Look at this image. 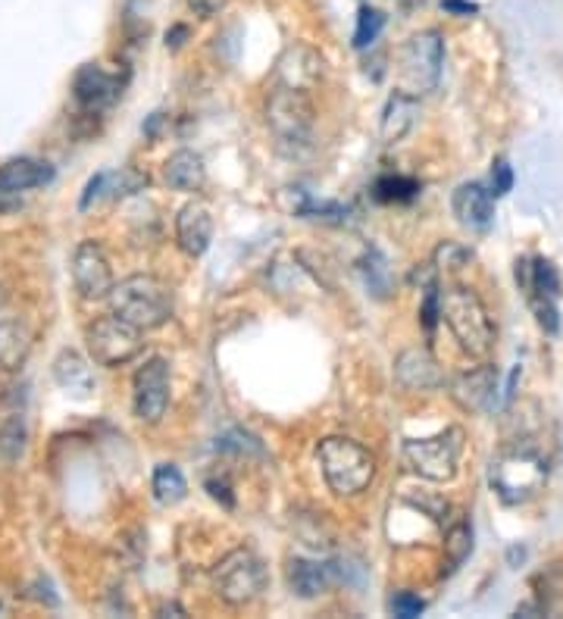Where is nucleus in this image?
<instances>
[{
	"instance_id": "f257e3e1",
	"label": "nucleus",
	"mask_w": 563,
	"mask_h": 619,
	"mask_svg": "<svg viewBox=\"0 0 563 619\" xmlns=\"http://www.w3.org/2000/svg\"><path fill=\"white\" fill-rule=\"evenodd\" d=\"M316 460L329 492L338 497L363 495L376 479V454L354 438L329 435L316 445Z\"/></svg>"
},
{
	"instance_id": "f03ea898",
	"label": "nucleus",
	"mask_w": 563,
	"mask_h": 619,
	"mask_svg": "<svg viewBox=\"0 0 563 619\" xmlns=\"http://www.w3.org/2000/svg\"><path fill=\"white\" fill-rule=\"evenodd\" d=\"M441 320L448 322L454 342L461 345L463 354L473 360H483L495 347V322L488 317L486 304L476 292L463 285H448L441 292Z\"/></svg>"
},
{
	"instance_id": "7ed1b4c3",
	"label": "nucleus",
	"mask_w": 563,
	"mask_h": 619,
	"mask_svg": "<svg viewBox=\"0 0 563 619\" xmlns=\"http://www.w3.org/2000/svg\"><path fill=\"white\" fill-rule=\"evenodd\" d=\"M110 310L141 332L160 329L173 317V292L154 275H128L110 292Z\"/></svg>"
},
{
	"instance_id": "20e7f679",
	"label": "nucleus",
	"mask_w": 563,
	"mask_h": 619,
	"mask_svg": "<svg viewBox=\"0 0 563 619\" xmlns=\"http://www.w3.org/2000/svg\"><path fill=\"white\" fill-rule=\"evenodd\" d=\"M398 91L410 98H423L438 88V78L445 70V38L441 32L429 28L413 35L408 45L401 48L398 60Z\"/></svg>"
},
{
	"instance_id": "39448f33",
	"label": "nucleus",
	"mask_w": 563,
	"mask_h": 619,
	"mask_svg": "<svg viewBox=\"0 0 563 619\" xmlns=\"http://www.w3.org/2000/svg\"><path fill=\"white\" fill-rule=\"evenodd\" d=\"M85 347L98 367L116 370L132 363L145 350V332L123 317L110 313V317H98L85 329Z\"/></svg>"
},
{
	"instance_id": "423d86ee",
	"label": "nucleus",
	"mask_w": 563,
	"mask_h": 619,
	"mask_svg": "<svg viewBox=\"0 0 563 619\" xmlns=\"http://www.w3.org/2000/svg\"><path fill=\"white\" fill-rule=\"evenodd\" d=\"M461 454L463 429H458V425L438 432L433 438H410L404 445V460H408L410 470L426 482H436V485L454 482L458 467H461Z\"/></svg>"
},
{
	"instance_id": "0eeeda50",
	"label": "nucleus",
	"mask_w": 563,
	"mask_h": 619,
	"mask_svg": "<svg viewBox=\"0 0 563 619\" xmlns=\"http://www.w3.org/2000/svg\"><path fill=\"white\" fill-rule=\"evenodd\" d=\"M213 592L229 607H245L266 592V567L248 547L226 554L210 575Z\"/></svg>"
},
{
	"instance_id": "6e6552de",
	"label": "nucleus",
	"mask_w": 563,
	"mask_h": 619,
	"mask_svg": "<svg viewBox=\"0 0 563 619\" xmlns=\"http://www.w3.org/2000/svg\"><path fill=\"white\" fill-rule=\"evenodd\" d=\"M516 282L526 292V300L536 313V322L541 325L545 335H558L561 332V310H558V298H561V275L554 270L551 260L545 257H533V260H520L516 263Z\"/></svg>"
},
{
	"instance_id": "1a4fd4ad",
	"label": "nucleus",
	"mask_w": 563,
	"mask_h": 619,
	"mask_svg": "<svg viewBox=\"0 0 563 619\" xmlns=\"http://www.w3.org/2000/svg\"><path fill=\"white\" fill-rule=\"evenodd\" d=\"M266 125L273 128V135L282 145L304 148L313 135V103H310L308 91L279 85L266 98Z\"/></svg>"
},
{
	"instance_id": "9d476101",
	"label": "nucleus",
	"mask_w": 563,
	"mask_h": 619,
	"mask_svg": "<svg viewBox=\"0 0 563 619\" xmlns=\"http://www.w3.org/2000/svg\"><path fill=\"white\" fill-rule=\"evenodd\" d=\"M548 479L545 460L533 450H511L491 467V488L504 504H526L541 492Z\"/></svg>"
},
{
	"instance_id": "9b49d317",
	"label": "nucleus",
	"mask_w": 563,
	"mask_h": 619,
	"mask_svg": "<svg viewBox=\"0 0 563 619\" xmlns=\"http://www.w3.org/2000/svg\"><path fill=\"white\" fill-rule=\"evenodd\" d=\"M170 385H173V370H170V360L163 357H151L145 360L135 379H132V410L135 417L148 425L166 417L170 410Z\"/></svg>"
},
{
	"instance_id": "f8f14e48",
	"label": "nucleus",
	"mask_w": 563,
	"mask_h": 619,
	"mask_svg": "<svg viewBox=\"0 0 563 619\" xmlns=\"http://www.w3.org/2000/svg\"><path fill=\"white\" fill-rule=\"evenodd\" d=\"M73 285L85 300H107L116 288L113 267L98 242H78L73 250Z\"/></svg>"
},
{
	"instance_id": "ddd939ff",
	"label": "nucleus",
	"mask_w": 563,
	"mask_h": 619,
	"mask_svg": "<svg viewBox=\"0 0 563 619\" xmlns=\"http://www.w3.org/2000/svg\"><path fill=\"white\" fill-rule=\"evenodd\" d=\"M26 388H13V395L3 397L0 404V460L7 467L20 463L28 447V413Z\"/></svg>"
},
{
	"instance_id": "4468645a",
	"label": "nucleus",
	"mask_w": 563,
	"mask_h": 619,
	"mask_svg": "<svg viewBox=\"0 0 563 619\" xmlns=\"http://www.w3.org/2000/svg\"><path fill=\"white\" fill-rule=\"evenodd\" d=\"M120 95H123V78L107 73L98 63H85L73 78V98L82 110L98 113L103 107H110Z\"/></svg>"
},
{
	"instance_id": "2eb2a0df",
	"label": "nucleus",
	"mask_w": 563,
	"mask_h": 619,
	"mask_svg": "<svg viewBox=\"0 0 563 619\" xmlns=\"http://www.w3.org/2000/svg\"><path fill=\"white\" fill-rule=\"evenodd\" d=\"M395 379L404 392H436L445 385V375L426 347H410L395 360Z\"/></svg>"
},
{
	"instance_id": "dca6fc26",
	"label": "nucleus",
	"mask_w": 563,
	"mask_h": 619,
	"mask_svg": "<svg viewBox=\"0 0 563 619\" xmlns=\"http://www.w3.org/2000/svg\"><path fill=\"white\" fill-rule=\"evenodd\" d=\"M176 242L188 257H204L213 245V216L201 200L185 203L176 216Z\"/></svg>"
},
{
	"instance_id": "f3484780",
	"label": "nucleus",
	"mask_w": 563,
	"mask_h": 619,
	"mask_svg": "<svg viewBox=\"0 0 563 619\" xmlns=\"http://www.w3.org/2000/svg\"><path fill=\"white\" fill-rule=\"evenodd\" d=\"M451 210H454L458 223L466 225V228L488 232L495 223V195H491V188L479 185V182H466L454 191Z\"/></svg>"
},
{
	"instance_id": "a211bd4d",
	"label": "nucleus",
	"mask_w": 563,
	"mask_h": 619,
	"mask_svg": "<svg viewBox=\"0 0 563 619\" xmlns=\"http://www.w3.org/2000/svg\"><path fill=\"white\" fill-rule=\"evenodd\" d=\"M454 397L463 410H491L498 404V370L476 367L473 372H463L454 382Z\"/></svg>"
},
{
	"instance_id": "6ab92c4d",
	"label": "nucleus",
	"mask_w": 563,
	"mask_h": 619,
	"mask_svg": "<svg viewBox=\"0 0 563 619\" xmlns=\"http://www.w3.org/2000/svg\"><path fill=\"white\" fill-rule=\"evenodd\" d=\"M285 579H288V589L304 601L326 595L329 585H333V567L329 564H320V560H308V557H291L288 567H285Z\"/></svg>"
},
{
	"instance_id": "aec40b11",
	"label": "nucleus",
	"mask_w": 563,
	"mask_h": 619,
	"mask_svg": "<svg viewBox=\"0 0 563 619\" xmlns=\"http://www.w3.org/2000/svg\"><path fill=\"white\" fill-rule=\"evenodd\" d=\"M32 354V332L20 317L0 310V370L16 372Z\"/></svg>"
},
{
	"instance_id": "412c9836",
	"label": "nucleus",
	"mask_w": 563,
	"mask_h": 619,
	"mask_svg": "<svg viewBox=\"0 0 563 619\" xmlns=\"http://www.w3.org/2000/svg\"><path fill=\"white\" fill-rule=\"evenodd\" d=\"M53 182V166L45 160H32V157H16L7 160L0 166V188L3 191H28V188H45Z\"/></svg>"
},
{
	"instance_id": "4be33fe9",
	"label": "nucleus",
	"mask_w": 563,
	"mask_h": 619,
	"mask_svg": "<svg viewBox=\"0 0 563 619\" xmlns=\"http://www.w3.org/2000/svg\"><path fill=\"white\" fill-rule=\"evenodd\" d=\"M163 178L176 191H201L207 182V166L204 160H201V153H195V150L188 148L176 150L163 163Z\"/></svg>"
},
{
	"instance_id": "5701e85b",
	"label": "nucleus",
	"mask_w": 563,
	"mask_h": 619,
	"mask_svg": "<svg viewBox=\"0 0 563 619\" xmlns=\"http://www.w3.org/2000/svg\"><path fill=\"white\" fill-rule=\"evenodd\" d=\"M53 379L63 392L76 397H88L95 392V375L85 357H78L76 350H60L53 360Z\"/></svg>"
},
{
	"instance_id": "b1692460",
	"label": "nucleus",
	"mask_w": 563,
	"mask_h": 619,
	"mask_svg": "<svg viewBox=\"0 0 563 619\" xmlns=\"http://www.w3.org/2000/svg\"><path fill=\"white\" fill-rule=\"evenodd\" d=\"M416 113H420V103L410 95L395 91L383 110V141L385 145H395L408 135L413 123H416Z\"/></svg>"
},
{
	"instance_id": "393cba45",
	"label": "nucleus",
	"mask_w": 563,
	"mask_h": 619,
	"mask_svg": "<svg viewBox=\"0 0 563 619\" xmlns=\"http://www.w3.org/2000/svg\"><path fill=\"white\" fill-rule=\"evenodd\" d=\"M188 495V482L176 463H160L154 470V497L166 507H176Z\"/></svg>"
},
{
	"instance_id": "a878e982",
	"label": "nucleus",
	"mask_w": 563,
	"mask_h": 619,
	"mask_svg": "<svg viewBox=\"0 0 563 619\" xmlns=\"http://www.w3.org/2000/svg\"><path fill=\"white\" fill-rule=\"evenodd\" d=\"M473 554V525L466 520L454 522L445 535V557H448V570L454 572L466 564V557Z\"/></svg>"
},
{
	"instance_id": "bb28decb",
	"label": "nucleus",
	"mask_w": 563,
	"mask_h": 619,
	"mask_svg": "<svg viewBox=\"0 0 563 619\" xmlns=\"http://www.w3.org/2000/svg\"><path fill=\"white\" fill-rule=\"evenodd\" d=\"M360 267H363V275H366L370 292H373L376 298H388V295H391V273H388V263H385L383 253L370 248Z\"/></svg>"
},
{
	"instance_id": "cd10ccee",
	"label": "nucleus",
	"mask_w": 563,
	"mask_h": 619,
	"mask_svg": "<svg viewBox=\"0 0 563 619\" xmlns=\"http://www.w3.org/2000/svg\"><path fill=\"white\" fill-rule=\"evenodd\" d=\"M385 28V13L376 7H360L358 13V28H354V48L363 50L370 48Z\"/></svg>"
},
{
	"instance_id": "c85d7f7f",
	"label": "nucleus",
	"mask_w": 563,
	"mask_h": 619,
	"mask_svg": "<svg viewBox=\"0 0 563 619\" xmlns=\"http://www.w3.org/2000/svg\"><path fill=\"white\" fill-rule=\"evenodd\" d=\"M416 191H420V185L404 175H385L376 182V198L383 203H404V200L416 198Z\"/></svg>"
},
{
	"instance_id": "c756f323",
	"label": "nucleus",
	"mask_w": 563,
	"mask_h": 619,
	"mask_svg": "<svg viewBox=\"0 0 563 619\" xmlns=\"http://www.w3.org/2000/svg\"><path fill=\"white\" fill-rule=\"evenodd\" d=\"M298 213L308 216V220H320V223H333V225H345L351 220V207L335 203V200H308Z\"/></svg>"
},
{
	"instance_id": "7c9ffc66",
	"label": "nucleus",
	"mask_w": 563,
	"mask_h": 619,
	"mask_svg": "<svg viewBox=\"0 0 563 619\" xmlns=\"http://www.w3.org/2000/svg\"><path fill=\"white\" fill-rule=\"evenodd\" d=\"M470 260H473V250L463 248L458 242H445V245H438L436 257H433L438 273H441V270H445V273H458V270H463Z\"/></svg>"
},
{
	"instance_id": "2f4dec72",
	"label": "nucleus",
	"mask_w": 563,
	"mask_h": 619,
	"mask_svg": "<svg viewBox=\"0 0 563 619\" xmlns=\"http://www.w3.org/2000/svg\"><path fill=\"white\" fill-rule=\"evenodd\" d=\"M388 610L398 619L420 617L426 610V597L413 595V592H398V595H391V601H388Z\"/></svg>"
},
{
	"instance_id": "473e14b6",
	"label": "nucleus",
	"mask_w": 563,
	"mask_h": 619,
	"mask_svg": "<svg viewBox=\"0 0 563 619\" xmlns=\"http://www.w3.org/2000/svg\"><path fill=\"white\" fill-rule=\"evenodd\" d=\"M410 507H416V510H423L426 517H433L436 522L448 520V500L438 495H420V497H408Z\"/></svg>"
},
{
	"instance_id": "72a5a7b5",
	"label": "nucleus",
	"mask_w": 563,
	"mask_h": 619,
	"mask_svg": "<svg viewBox=\"0 0 563 619\" xmlns=\"http://www.w3.org/2000/svg\"><path fill=\"white\" fill-rule=\"evenodd\" d=\"M513 188V170L508 160H498L495 163V173H491V195L495 198H504Z\"/></svg>"
},
{
	"instance_id": "f704fd0d",
	"label": "nucleus",
	"mask_w": 563,
	"mask_h": 619,
	"mask_svg": "<svg viewBox=\"0 0 563 619\" xmlns=\"http://www.w3.org/2000/svg\"><path fill=\"white\" fill-rule=\"evenodd\" d=\"M216 447H220V450H235V454H245V450H260L257 438H251V435H248V432H241V429H235V432H229V435H223Z\"/></svg>"
},
{
	"instance_id": "c9c22d12",
	"label": "nucleus",
	"mask_w": 563,
	"mask_h": 619,
	"mask_svg": "<svg viewBox=\"0 0 563 619\" xmlns=\"http://www.w3.org/2000/svg\"><path fill=\"white\" fill-rule=\"evenodd\" d=\"M207 492H210V497L213 500H220L223 507H235V495H232V485H229V479L223 475V479H216V475H210L207 479Z\"/></svg>"
},
{
	"instance_id": "e433bc0d",
	"label": "nucleus",
	"mask_w": 563,
	"mask_h": 619,
	"mask_svg": "<svg viewBox=\"0 0 563 619\" xmlns=\"http://www.w3.org/2000/svg\"><path fill=\"white\" fill-rule=\"evenodd\" d=\"M226 3H229V0H188L191 13H195V16H201V20H213V16H220V13L226 10Z\"/></svg>"
},
{
	"instance_id": "4c0bfd02",
	"label": "nucleus",
	"mask_w": 563,
	"mask_h": 619,
	"mask_svg": "<svg viewBox=\"0 0 563 619\" xmlns=\"http://www.w3.org/2000/svg\"><path fill=\"white\" fill-rule=\"evenodd\" d=\"M441 10L458 13V16H473V13H479V7L470 3V0H441Z\"/></svg>"
},
{
	"instance_id": "58836bf2",
	"label": "nucleus",
	"mask_w": 563,
	"mask_h": 619,
	"mask_svg": "<svg viewBox=\"0 0 563 619\" xmlns=\"http://www.w3.org/2000/svg\"><path fill=\"white\" fill-rule=\"evenodd\" d=\"M185 35H188V28H185V25H176L173 32H166V48H173V50L182 48V45H185V41H182Z\"/></svg>"
},
{
	"instance_id": "ea45409f",
	"label": "nucleus",
	"mask_w": 563,
	"mask_h": 619,
	"mask_svg": "<svg viewBox=\"0 0 563 619\" xmlns=\"http://www.w3.org/2000/svg\"><path fill=\"white\" fill-rule=\"evenodd\" d=\"M16 203H20V200L13 198V191H3V188H0V210H13Z\"/></svg>"
}]
</instances>
